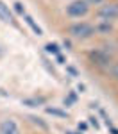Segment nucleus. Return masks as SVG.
Masks as SVG:
<instances>
[{
  "mask_svg": "<svg viewBox=\"0 0 118 134\" xmlns=\"http://www.w3.org/2000/svg\"><path fill=\"white\" fill-rule=\"evenodd\" d=\"M109 129H111V134H118V129H116V127H113V125H111Z\"/></svg>",
  "mask_w": 118,
  "mask_h": 134,
  "instance_id": "20",
  "label": "nucleus"
},
{
  "mask_svg": "<svg viewBox=\"0 0 118 134\" xmlns=\"http://www.w3.org/2000/svg\"><path fill=\"white\" fill-rule=\"evenodd\" d=\"M45 113L52 114V116H59V118H68V113L66 111H61L57 107H45Z\"/></svg>",
  "mask_w": 118,
  "mask_h": 134,
  "instance_id": "9",
  "label": "nucleus"
},
{
  "mask_svg": "<svg viewBox=\"0 0 118 134\" xmlns=\"http://www.w3.org/2000/svg\"><path fill=\"white\" fill-rule=\"evenodd\" d=\"M55 61L59 63V64H64V63H66V61H64V57L61 55V54H57V55H55Z\"/></svg>",
  "mask_w": 118,
  "mask_h": 134,
  "instance_id": "18",
  "label": "nucleus"
},
{
  "mask_svg": "<svg viewBox=\"0 0 118 134\" xmlns=\"http://www.w3.org/2000/svg\"><path fill=\"white\" fill-rule=\"evenodd\" d=\"M23 20H25V23L31 27V31L34 32L36 36H43V29L38 25V23H36V21H34V18H32L31 14H23Z\"/></svg>",
  "mask_w": 118,
  "mask_h": 134,
  "instance_id": "7",
  "label": "nucleus"
},
{
  "mask_svg": "<svg viewBox=\"0 0 118 134\" xmlns=\"http://www.w3.org/2000/svg\"><path fill=\"white\" fill-rule=\"evenodd\" d=\"M14 11H16L20 16L27 14V13H25V7H23V4H21V2H14Z\"/></svg>",
  "mask_w": 118,
  "mask_h": 134,
  "instance_id": "13",
  "label": "nucleus"
},
{
  "mask_svg": "<svg viewBox=\"0 0 118 134\" xmlns=\"http://www.w3.org/2000/svg\"><path fill=\"white\" fill-rule=\"evenodd\" d=\"M89 124L93 125L95 129H98V127H100V125H98V118H95V116H91V118H89Z\"/></svg>",
  "mask_w": 118,
  "mask_h": 134,
  "instance_id": "15",
  "label": "nucleus"
},
{
  "mask_svg": "<svg viewBox=\"0 0 118 134\" xmlns=\"http://www.w3.org/2000/svg\"><path fill=\"white\" fill-rule=\"evenodd\" d=\"M0 21L4 23H13V13L9 11V5H5L2 0H0Z\"/></svg>",
  "mask_w": 118,
  "mask_h": 134,
  "instance_id": "6",
  "label": "nucleus"
},
{
  "mask_svg": "<svg viewBox=\"0 0 118 134\" xmlns=\"http://www.w3.org/2000/svg\"><path fill=\"white\" fill-rule=\"evenodd\" d=\"M88 2V5H100V4H104V0H86Z\"/></svg>",
  "mask_w": 118,
  "mask_h": 134,
  "instance_id": "16",
  "label": "nucleus"
},
{
  "mask_svg": "<svg viewBox=\"0 0 118 134\" xmlns=\"http://www.w3.org/2000/svg\"><path fill=\"white\" fill-rule=\"evenodd\" d=\"M68 72L72 73V75H77V72H75V68H68Z\"/></svg>",
  "mask_w": 118,
  "mask_h": 134,
  "instance_id": "21",
  "label": "nucleus"
},
{
  "mask_svg": "<svg viewBox=\"0 0 118 134\" xmlns=\"http://www.w3.org/2000/svg\"><path fill=\"white\" fill-rule=\"evenodd\" d=\"M66 134H81V132H72V131H68Z\"/></svg>",
  "mask_w": 118,
  "mask_h": 134,
  "instance_id": "22",
  "label": "nucleus"
},
{
  "mask_svg": "<svg viewBox=\"0 0 118 134\" xmlns=\"http://www.w3.org/2000/svg\"><path fill=\"white\" fill-rule=\"evenodd\" d=\"M111 23L109 21H100L98 25H95V32H100V34H109L111 32Z\"/></svg>",
  "mask_w": 118,
  "mask_h": 134,
  "instance_id": "8",
  "label": "nucleus"
},
{
  "mask_svg": "<svg viewBox=\"0 0 118 134\" xmlns=\"http://www.w3.org/2000/svg\"><path fill=\"white\" fill-rule=\"evenodd\" d=\"M21 102L25 104V105H29V107H36V105L41 104L43 100H41V98H25V100H21Z\"/></svg>",
  "mask_w": 118,
  "mask_h": 134,
  "instance_id": "11",
  "label": "nucleus"
},
{
  "mask_svg": "<svg viewBox=\"0 0 118 134\" xmlns=\"http://www.w3.org/2000/svg\"><path fill=\"white\" fill-rule=\"evenodd\" d=\"M89 57H91L97 64H106V63H109V59H111V55H109V54H106L104 50L91 52V54H89Z\"/></svg>",
  "mask_w": 118,
  "mask_h": 134,
  "instance_id": "5",
  "label": "nucleus"
},
{
  "mask_svg": "<svg viewBox=\"0 0 118 134\" xmlns=\"http://www.w3.org/2000/svg\"><path fill=\"white\" fill-rule=\"evenodd\" d=\"M45 52H47V54H52L54 57H55L57 54H61V48H59L57 43H47V45H45Z\"/></svg>",
  "mask_w": 118,
  "mask_h": 134,
  "instance_id": "10",
  "label": "nucleus"
},
{
  "mask_svg": "<svg viewBox=\"0 0 118 134\" xmlns=\"http://www.w3.org/2000/svg\"><path fill=\"white\" fill-rule=\"evenodd\" d=\"M68 34H70L72 38H77V40H88V38H91V36L95 34V25L86 23V21H79V23L70 25Z\"/></svg>",
  "mask_w": 118,
  "mask_h": 134,
  "instance_id": "1",
  "label": "nucleus"
},
{
  "mask_svg": "<svg viewBox=\"0 0 118 134\" xmlns=\"http://www.w3.org/2000/svg\"><path fill=\"white\" fill-rule=\"evenodd\" d=\"M63 102H64V105H72V104L77 102V95H75V93H70V95H68L66 98H64Z\"/></svg>",
  "mask_w": 118,
  "mask_h": 134,
  "instance_id": "12",
  "label": "nucleus"
},
{
  "mask_svg": "<svg viewBox=\"0 0 118 134\" xmlns=\"http://www.w3.org/2000/svg\"><path fill=\"white\" fill-rule=\"evenodd\" d=\"M97 16L102 21H111L118 18V4L116 2H107L102 4L98 9H97Z\"/></svg>",
  "mask_w": 118,
  "mask_h": 134,
  "instance_id": "3",
  "label": "nucleus"
},
{
  "mask_svg": "<svg viewBox=\"0 0 118 134\" xmlns=\"http://www.w3.org/2000/svg\"><path fill=\"white\" fill-rule=\"evenodd\" d=\"M31 120H32V122H34V124L41 125L43 129H47V124H43V122H41V118H36V116H31Z\"/></svg>",
  "mask_w": 118,
  "mask_h": 134,
  "instance_id": "14",
  "label": "nucleus"
},
{
  "mask_svg": "<svg viewBox=\"0 0 118 134\" xmlns=\"http://www.w3.org/2000/svg\"><path fill=\"white\" fill-rule=\"evenodd\" d=\"M0 134H21V132H20L18 124L13 118H7V120L0 122Z\"/></svg>",
  "mask_w": 118,
  "mask_h": 134,
  "instance_id": "4",
  "label": "nucleus"
},
{
  "mask_svg": "<svg viewBox=\"0 0 118 134\" xmlns=\"http://www.w3.org/2000/svg\"><path fill=\"white\" fill-rule=\"evenodd\" d=\"M89 13V5L86 0H74L66 5V14L70 18H82Z\"/></svg>",
  "mask_w": 118,
  "mask_h": 134,
  "instance_id": "2",
  "label": "nucleus"
},
{
  "mask_svg": "<svg viewBox=\"0 0 118 134\" xmlns=\"http://www.w3.org/2000/svg\"><path fill=\"white\" fill-rule=\"evenodd\" d=\"M77 90H79V91H81V93H84L86 86H84V84H79V86H77Z\"/></svg>",
  "mask_w": 118,
  "mask_h": 134,
  "instance_id": "19",
  "label": "nucleus"
},
{
  "mask_svg": "<svg viewBox=\"0 0 118 134\" xmlns=\"http://www.w3.org/2000/svg\"><path fill=\"white\" fill-rule=\"evenodd\" d=\"M77 129H79V131H82V132H84L86 129H88V124H86V122H81V124L77 125Z\"/></svg>",
  "mask_w": 118,
  "mask_h": 134,
  "instance_id": "17",
  "label": "nucleus"
}]
</instances>
